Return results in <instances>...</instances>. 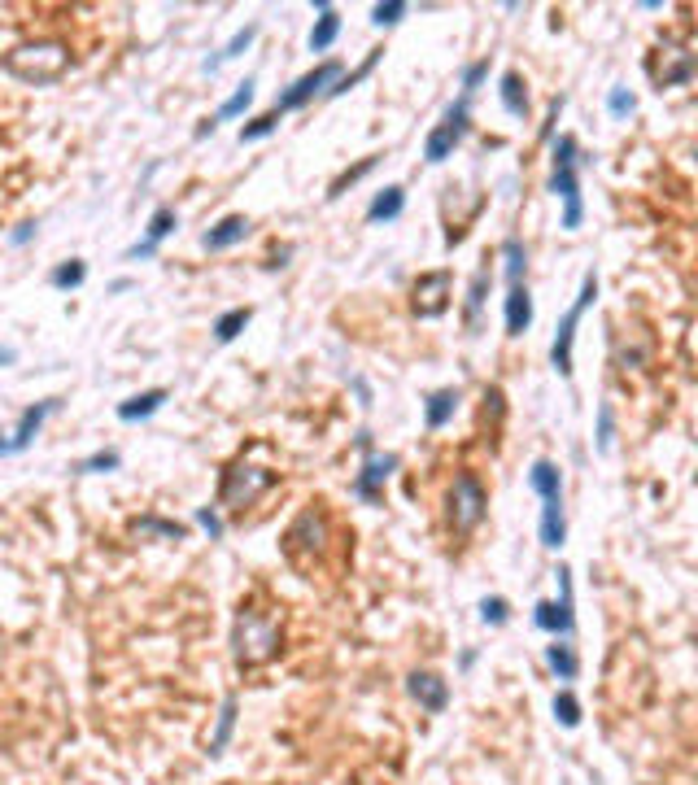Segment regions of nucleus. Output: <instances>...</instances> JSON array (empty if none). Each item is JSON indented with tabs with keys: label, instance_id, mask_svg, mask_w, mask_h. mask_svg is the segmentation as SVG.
<instances>
[{
	"label": "nucleus",
	"instance_id": "1",
	"mask_svg": "<svg viewBox=\"0 0 698 785\" xmlns=\"http://www.w3.org/2000/svg\"><path fill=\"white\" fill-rule=\"evenodd\" d=\"M284 650V607L267 602V594H249L236 607L232 620V659L240 672L267 668L271 659H280Z\"/></svg>",
	"mask_w": 698,
	"mask_h": 785
},
{
	"label": "nucleus",
	"instance_id": "39",
	"mask_svg": "<svg viewBox=\"0 0 698 785\" xmlns=\"http://www.w3.org/2000/svg\"><path fill=\"white\" fill-rule=\"evenodd\" d=\"M480 620L493 624V628H502L511 620V602L507 598H485V602H480Z\"/></svg>",
	"mask_w": 698,
	"mask_h": 785
},
{
	"label": "nucleus",
	"instance_id": "33",
	"mask_svg": "<svg viewBox=\"0 0 698 785\" xmlns=\"http://www.w3.org/2000/svg\"><path fill=\"white\" fill-rule=\"evenodd\" d=\"M249 101H254V83H240V88L232 92V96H227V101L219 105V114H214V123H227V118H240V114H245L249 110Z\"/></svg>",
	"mask_w": 698,
	"mask_h": 785
},
{
	"label": "nucleus",
	"instance_id": "42",
	"mask_svg": "<svg viewBox=\"0 0 698 785\" xmlns=\"http://www.w3.org/2000/svg\"><path fill=\"white\" fill-rule=\"evenodd\" d=\"M197 524L210 533V541L223 537V519H219V506H197Z\"/></svg>",
	"mask_w": 698,
	"mask_h": 785
},
{
	"label": "nucleus",
	"instance_id": "40",
	"mask_svg": "<svg viewBox=\"0 0 698 785\" xmlns=\"http://www.w3.org/2000/svg\"><path fill=\"white\" fill-rule=\"evenodd\" d=\"M406 9H411V5H402V0H389V5L371 9V22H376V27H393V22H402Z\"/></svg>",
	"mask_w": 698,
	"mask_h": 785
},
{
	"label": "nucleus",
	"instance_id": "21",
	"mask_svg": "<svg viewBox=\"0 0 698 785\" xmlns=\"http://www.w3.org/2000/svg\"><path fill=\"white\" fill-rule=\"evenodd\" d=\"M162 406H166V389H144V393L127 397V402L118 406V419H123V424H140V419L158 415Z\"/></svg>",
	"mask_w": 698,
	"mask_h": 785
},
{
	"label": "nucleus",
	"instance_id": "25",
	"mask_svg": "<svg viewBox=\"0 0 698 785\" xmlns=\"http://www.w3.org/2000/svg\"><path fill=\"white\" fill-rule=\"evenodd\" d=\"M236 711H240L236 694H227V698H223V707H219V724H214V738H210V759H219V755L227 751V742H232V729H236Z\"/></svg>",
	"mask_w": 698,
	"mask_h": 785
},
{
	"label": "nucleus",
	"instance_id": "43",
	"mask_svg": "<svg viewBox=\"0 0 698 785\" xmlns=\"http://www.w3.org/2000/svg\"><path fill=\"white\" fill-rule=\"evenodd\" d=\"M611 432H616V424H611V406L603 402L598 406V454L611 450Z\"/></svg>",
	"mask_w": 698,
	"mask_h": 785
},
{
	"label": "nucleus",
	"instance_id": "3",
	"mask_svg": "<svg viewBox=\"0 0 698 785\" xmlns=\"http://www.w3.org/2000/svg\"><path fill=\"white\" fill-rule=\"evenodd\" d=\"M0 70L14 75L18 83H35V88H44V83H57L70 70V48L62 40L18 44V48H9V53L0 57Z\"/></svg>",
	"mask_w": 698,
	"mask_h": 785
},
{
	"label": "nucleus",
	"instance_id": "37",
	"mask_svg": "<svg viewBox=\"0 0 698 785\" xmlns=\"http://www.w3.org/2000/svg\"><path fill=\"white\" fill-rule=\"evenodd\" d=\"M123 458H118V450H101V454H92V458H83V463H75V471L79 476H96V471H114Z\"/></svg>",
	"mask_w": 698,
	"mask_h": 785
},
{
	"label": "nucleus",
	"instance_id": "27",
	"mask_svg": "<svg viewBox=\"0 0 698 785\" xmlns=\"http://www.w3.org/2000/svg\"><path fill=\"white\" fill-rule=\"evenodd\" d=\"M249 319H254V310H249V306H236V310L219 314V319H214V341H219V345H232L236 336L249 328Z\"/></svg>",
	"mask_w": 698,
	"mask_h": 785
},
{
	"label": "nucleus",
	"instance_id": "35",
	"mask_svg": "<svg viewBox=\"0 0 698 785\" xmlns=\"http://www.w3.org/2000/svg\"><path fill=\"white\" fill-rule=\"evenodd\" d=\"M555 720L563 724V729H576V724H581V703H576L572 690H559L555 694Z\"/></svg>",
	"mask_w": 698,
	"mask_h": 785
},
{
	"label": "nucleus",
	"instance_id": "18",
	"mask_svg": "<svg viewBox=\"0 0 698 785\" xmlns=\"http://www.w3.org/2000/svg\"><path fill=\"white\" fill-rule=\"evenodd\" d=\"M175 232V210L171 205H158V210H153V219H149V236L140 240V245H131L127 249V258H153V253H158V245L166 236Z\"/></svg>",
	"mask_w": 698,
	"mask_h": 785
},
{
	"label": "nucleus",
	"instance_id": "34",
	"mask_svg": "<svg viewBox=\"0 0 698 785\" xmlns=\"http://www.w3.org/2000/svg\"><path fill=\"white\" fill-rule=\"evenodd\" d=\"M83 280H88V267H83L79 258H70V262H62L53 275H48V284L53 288H79Z\"/></svg>",
	"mask_w": 698,
	"mask_h": 785
},
{
	"label": "nucleus",
	"instance_id": "26",
	"mask_svg": "<svg viewBox=\"0 0 698 785\" xmlns=\"http://www.w3.org/2000/svg\"><path fill=\"white\" fill-rule=\"evenodd\" d=\"M131 533H136V537H166V541H184V537H188V528H184V524H175V519L140 515V519H131Z\"/></svg>",
	"mask_w": 698,
	"mask_h": 785
},
{
	"label": "nucleus",
	"instance_id": "14",
	"mask_svg": "<svg viewBox=\"0 0 698 785\" xmlns=\"http://www.w3.org/2000/svg\"><path fill=\"white\" fill-rule=\"evenodd\" d=\"M393 467H397V454H376V450H371L363 471H358L354 485H349V493H354V498H363V502H371V506H380L384 502L380 485L393 476Z\"/></svg>",
	"mask_w": 698,
	"mask_h": 785
},
{
	"label": "nucleus",
	"instance_id": "8",
	"mask_svg": "<svg viewBox=\"0 0 698 785\" xmlns=\"http://www.w3.org/2000/svg\"><path fill=\"white\" fill-rule=\"evenodd\" d=\"M467 105H472V96H459V101H454L450 110H445V118H441V123L428 131L424 157H428L432 166H437V162H445V157H450L454 149H459V140L467 136V127H472V118H467Z\"/></svg>",
	"mask_w": 698,
	"mask_h": 785
},
{
	"label": "nucleus",
	"instance_id": "22",
	"mask_svg": "<svg viewBox=\"0 0 698 785\" xmlns=\"http://www.w3.org/2000/svg\"><path fill=\"white\" fill-rule=\"evenodd\" d=\"M454 410H459V389H437V393H428V402H424V424L437 432V428H445L454 419Z\"/></svg>",
	"mask_w": 698,
	"mask_h": 785
},
{
	"label": "nucleus",
	"instance_id": "13",
	"mask_svg": "<svg viewBox=\"0 0 698 785\" xmlns=\"http://www.w3.org/2000/svg\"><path fill=\"white\" fill-rule=\"evenodd\" d=\"M57 406H62V402H57V397H48V402L22 410L18 428H14V432H0V458H9V454H22V450H27V445L35 441V432H40V424H44L48 415H53Z\"/></svg>",
	"mask_w": 698,
	"mask_h": 785
},
{
	"label": "nucleus",
	"instance_id": "32",
	"mask_svg": "<svg viewBox=\"0 0 698 785\" xmlns=\"http://www.w3.org/2000/svg\"><path fill=\"white\" fill-rule=\"evenodd\" d=\"M380 57H384V48H371V53H367V62L358 66V70H349V75L341 70V79H336L332 88H328V96H345L349 88H358V83H363V79L371 75V70H376V62H380Z\"/></svg>",
	"mask_w": 698,
	"mask_h": 785
},
{
	"label": "nucleus",
	"instance_id": "23",
	"mask_svg": "<svg viewBox=\"0 0 698 785\" xmlns=\"http://www.w3.org/2000/svg\"><path fill=\"white\" fill-rule=\"evenodd\" d=\"M402 210H406V188L389 184L384 192H376V201L367 205V223H393Z\"/></svg>",
	"mask_w": 698,
	"mask_h": 785
},
{
	"label": "nucleus",
	"instance_id": "30",
	"mask_svg": "<svg viewBox=\"0 0 698 785\" xmlns=\"http://www.w3.org/2000/svg\"><path fill=\"white\" fill-rule=\"evenodd\" d=\"M502 258H507V280L511 284H524V271H528V249L520 236H507L502 240Z\"/></svg>",
	"mask_w": 698,
	"mask_h": 785
},
{
	"label": "nucleus",
	"instance_id": "15",
	"mask_svg": "<svg viewBox=\"0 0 698 785\" xmlns=\"http://www.w3.org/2000/svg\"><path fill=\"white\" fill-rule=\"evenodd\" d=\"M406 690H411V698L428 716H441V711L450 707V685H445L437 672H411L406 676Z\"/></svg>",
	"mask_w": 698,
	"mask_h": 785
},
{
	"label": "nucleus",
	"instance_id": "45",
	"mask_svg": "<svg viewBox=\"0 0 698 785\" xmlns=\"http://www.w3.org/2000/svg\"><path fill=\"white\" fill-rule=\"evenodd\" d=\"M559 114H563V96H555V101H550V114H546V123H541V140H550V136H555V123H559Z\"/></svg>",
	"mask_w": 698,
	"mask_h": 785
},
{
	"label": "nucleus",
	"instance_id": "11",
	"mask_svg": "<svg viewBox=\"0 0 698 785\" xmlns=\"http://www.w3.org/2000/svg\"><path fill=\"white\" fill-rule=\"evenodd\" d=\"M450 297H454V275L450 271H428L419 275L415 288H411V310L419 319H441L450 310Z\"/></svg>",
	"mask_w": 698,
	"mask_h": 785
},
{
	"label": "nucleus",
	"instance_id": "44",
	"mask_svg": "<svg viewBox=\"0 0 698 785\" xmlns=\"http://www.w3.org/2000/svg\"><path fill=\"white\" fill-rule=\"evenodd\" d=\"M485 79H489V62H472V66L463 70V96H472Z\"/></svg>",
	"mask_w": 698,
	"mask_h": 785
},
{
	"label": "nucleus",
	"instance_id": "38",
	"mask_svg": "<svg viewBox=\"0 0 698 785\" xmlns=\"http://www.w3.org/2000/svg\"><path fill=\"white\" fill-rule=\"evenodd\" d=\"M371 166H376V157H363V162H358V166H349L345 175H336V179H332V188H328V197H341V192H345L349 184H358V179H363V175L371 171Z\"/></svg>",
	"mask_w": 698,
	"mask_h": 785
},
{
	"label": "nucleus",
	"instance_id": "4",
	"mask_svg": "<svg viewBox=\"0 0 698 785\" xmlns=\"http://www.w3.org/2000/svg\"><path fill=\"white\" fill-rule=\"evenodd\" d=\"M581 149H576V136H559L555 140V153H550V192L563 201V227L576 232L585 223V201H581Z\"/></svg>",
	"mask_w": 698,
	"mask_h": 785
},
{
	"label": "nucleus",
	"instance_id": "2",
	"mask_svg": "<svg viewBox=\"0 0 698 785\" xmlns=\"http://www.w3.org/2000/svg\"><path fill=\"white\" fill-rule=\"evenodd\" d=\"M328 541H332V519L323 511V502H310L297 511V519L284 528V559L297 567V572H310L323 554H328Z\"/></svg>",
	"mask_w": 698,
	"mask_h": 785
},
{
	"label": "nucleus",
	"instance_id": "17",
	"mask_svg": "<svg viewBox=\"0 0 698 785\" xmlns=\"http://www.w3.org/2000/svg\"><path fill=\"white\" fill-rule=\"evenodd\" d=\"M489 288H493V267H480L467 284V301H463V319H467V332L480 336V310L489 301Z\"/></svg>",
	"mask_w": 698,
	"mask_h": 785
},
{
	"label": "nucleus",
	"instance_id": "41",
	"mask_svg": "<svg viewBox=\"0 0 698 785\" xmlns=\"http://www.w3.org/2000/svg\"><path fill=\"white\" fill-rule=\"evenodd\" d=\"M633 105H637V101H633V92H629V88H611V96H607V110L616 114V118H629V114H633Z\"/></svg>",
	"mask_w": 698,
	"mask_h": 785
},
{
	"label": "nucleus",
	"instance_id": "10",
	"mask_svg": "<svg viewBox=\"0 0 698 785\" xmlns=\"http://www.w3.org/2000/svg\"><path fill=\"white\" fill-rule=\"evenodd\" d=\"M341 79V62H319L310 75H302L293 83V88H284L280 96H275V114H288V110H302V105H310L319 92H328L332 83Z\"/></svg>",
	"mask_w": 698,
	"mask_h": 785
},
{
	"label": "nucleus",
	"instance_id": "19",
	"mask_svg": "<svg viewBox=\"0 0 698 785\" xmlns=\"http://www.w3.org/2000/svg\"><path fill=\"white\" fill-rule=\"evenodd\" d=\"M249 227H254V223H249V219H245V214H227V219H223V223H214V227H210V232H206V236H201V245H206L210 253H223V249H232V245H240V240H245V236H249Z\"/></svg>",
	"mask_w": 698,
	"mask_h": 785
},
{
	"label": "nucleus",
	"instance_id": "31",
	"mask_svg": "<svg viewBox=\"0 0 698 785\" xmlns=\"http://www.w3.org/2000/svg\"><path fill=\"white\" fill-rule=\"evenodd\" d=\"M254 35H258V27H254V22H249V27H245V31H236V35H232V40H227V44L219 48V53H214V57H210V62H206V70H219L223 62H232V57H240V53H245V48H249V44H254Z\"/></svg>",
	"mask_w": 698,
	"mask_h": 785
},
{
	"label": "nucleus",
	"instance_id": "36",
	"mask_svg": "<svg viewBox=\"0 0 698 785\" xmlns=\"http://www.w3.org/2000/svg\"><path fill=\"white\" fill-rule=\"evenodd\" d=\"M275 127H280V114H262V118H254V123H245V127H240V144H254V140H267L271 136V131Z\"/></svg>",
	"mask_w": 698,
	"mask_h": 785
},
{
	"label": "nucleus",
	"instance_id": "29",
	"mask_svg": "<svg viewBox=\"0 0 698 785\" xmlns=\"http://www.w3.org/2000/svg\"><path fill=\"white\" fill-rule=\"evenodd\" d=\"M546 663H550V672H555L559 681H576V672H581L576 650L568 642H559V637H555V646H546Z\"/></svg>",
	"mask_w": 698,
	"mask_h": 785
},
{
	"label": "nucleus",
	"instance_id": "7",
	"mask_svg": "<svg viewBox=\"0 0 698 785\" xmlns=\"http://www.w3.org/2000/svg\"><path fill=\"white\" fill-rule=\"evenodd\" d=\"M594 297H598V275L594 271H585V280H581V293H576V306L563 314V323H559V332H555V345H550V367L559 371V376H572V341H576V323H581V314L594 306Z\"/></svg>",
	"mask_w": 698,
	"mask_h": 785
},
{
	"label": "nucleus",
	"instance_id": "12",
	"mask_svg": "<svg viewBox=\"0 0 698 785\" xmlns=\"http://www.w3.org/2000/svg\"><path fill=\"white\" fill-rule=\"evenodd\" d=\"M559 602H537L533 607V624L541 628V633H550V637H572V628H576V620H572V572L568 567H559Z\"/></svg>",
	"mask_w": 698,
	"mask_h": 785
},
{
	"label": "nucleus",
	"instance_id": "6",
	"mask_svg": "<svg viewBox=\"0 0 698 785\" xmlns=\"http://www.w3.org/2000/svg\"><path fill=\"white\" fill-rule=\"evenodd\" d=\"M485 511H489L485 485H480L472 471H459L450 493H445V519H450V533L454 537H472L480 528V519H485Z\"/></svg>",
	"mask_w": 698,
	"mask_h": 785
},
{
	"label": "nucleus",
	"instance_id": "47",
	"mask_svg": "<svg viewBox=\"0 0 698 785\" xmlns=\"http://www.w3.org/2000/svg\"><path fill=\"white\" fill-rule=\"evenodd\" d=\"M472 663H476V650H463V655H459V668L467 672V668H472Z\"/></svg>",
	"mask_w": 698,
	"mask_h": 785
},
{
	"label": "nucleus",
	"instance_id": "46",
	"mask_svg": "<svg viewBox=\"0 0 698 785\" xmlns=\"http://www.w3.org/2000/svg\"><path fill=\"white\" fill-rule=\"evenodd\" d=\"M35 236V223H22L18 232H14V245H27V240Z\"/></svg>",
	"mask_w": 698,
	"mask_h": 785
},
{
	"label": "nucleus",
	"instance_id": "48",
	"mask_svg": "<svg viewBox=\"0 0 698 785\" xmlns=\"http://www.w3.org/2000/svg\"><path fill=\"white\" fill-rule=\"evenodd\" d=\"M0 362H14V349H0Z\"/></svg>",
	"mask_w": 698,
	"mask_h": 785
},
{
	"label": "nucleus",
	"instance_id": "24",
	"mask_svg": "<svg viewBox=\"0 0 698 785\" xmlns=\"http://www.w3.org/2000/svg\"><path fill=\"white\" fill-rule=\"evenodd\" d=\"M498 96H502V110L511 118H528V92H524V79L507 70V75L498 79Z\"/></svg>",
	"mask_w": 698,
	"mask_h": 785
},
{
	"label": "nucleus",
	"instance_id": "5",
	"mask_svg": "<svg viewBox=\"0 0 698 785\" xmlns=\"http://www.w3.org/2000/svg\"><path fill=\"white\" fill-rule=\"evenodd\" d=\"M275 485H280V471L254 467V463H245V458H236V463L223 467L219 506H223V511H245V506H254L262 493H271Z\"/></svg>",
	"mask_w": 698,
	"mask_h": 785
},
{
	"label": "nucleus",
	"instance_id": "16",
	"mask_svg": "<svg viewBox=\"0 0 698 785\" xmlns=\"http://www.w3.org/2000/svg\"><path fill=\"white\" fill-rule=\"evenodd\" d=\"M568 541V519H563V493H550L541 498V546L559 550Z\"/></svg>",
	"mask_w": 698,
	"mask_h": 785
},
{
	"label": "nucleus",
	"instance_id": "20",
	"mask_svg": "<svg viewBox=\"0 0 698 785\" xmlns=\"http://www.w3.org/2000/svg\"><path fill=\"white\" fill-rule=\"evenodd\" d=\"M533 328V293L528 284H511L507 293V336H524Z\"/></svg>",
	"mask_w": 698,
	"mask_h": 785
},
{
	"label": "nucleus",
	"instance_id": "28",
	"mask_svg": "<svg viewBox=\"0 0 698 785\" xmlns=\"http://www.w3.org/2000/svg\"><path fill=\"white\" fill-rule=\"evenodd\" d=\"M336 35H341V14H336L332 5L319 9V22L310 27V48H315V53H323V48L336 44Z\"/></svg>",
	"mask_w": 698,
	"mask_h": 785
},
{
	"label": "nucleus",
	"instance_id": "9",
	"mask_svg": "<svg viewBox=\"0 0 698 785\" xmlns=\"http://www.w3.org/2000/svg\"><path fill=\"white\" fill-rule=\"evenodd\" d=\"M646 75H651V83H655L659 92H664V88H681V83L694 79V57L685 53L681 44L664 40L651 57H646Z\"/></svg>",
	"mask_w": 698,
	"mask_h": 785
}]
</instances>
